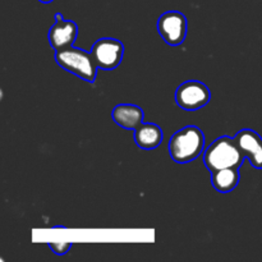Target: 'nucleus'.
<instances>
[{
  "label": "nucleus",
  "mask_w": 262,
  "mask_h": 262,
  "mask_svg": "<svg viewBox=\"0 0 262 262\" xmlns=\"http://www.w3.org/2000/svg\"><path fill=\"white\" fill-rule=\"evenodd\" d=\"M135 141L142 150H154L163 141V130L154 123H142L135 129Z\"/></svg>",
  "instance_id": "9d476101"
},
{
  "label": "nucleus",
  "mask_w": 262,
  "mask_h": 262,
  "mask_svg": "<svg viewBox=\"0 0 262 262\" xmlns=\"http://www.w3.org/2000/svg\"><path fill=\"white\" fill-rule=\"evenodd\" d=\"M211 183L216 191L229 193L239 183V171L237 168H225L212 171Z\"/></svg>",
  "instance_id": "9b49d317"
},
{
  "label": "nucleus",
  "mask_w": 262,
  "mask_h": 262,
  "mask_svg": "<svg viewBox=\"0 0 262 262\" xmlns=\"http://www.w3.org/2000/svg\"><path fill=\"white\" fill-rule=\"evenodd\" d=\"M158 30L168 45H181L187 36V18L177 10L164 13L159 18Z\"/></svg>",
  "instance_id": "39448f33"
},
{
  "label": "nucleus",
  "mask_w": 262,
  "mask_h": 262,
  "mask_svg": "<svg viewBox=\"0 0 262 262\" xmlns=\"http://www.w3.org/2000/svg\"><path fill=\"white\" fill-rule=\"evenodd\" d=\"M91 54L100 69L112 71L122 61L124 45L115 38H101L94 43Z\"/></svg>",
  "instance_id": "423d86ee"
},
{
  "label": "nucleus",
  "mask_w": 262,
  "mask_h": 262,
  "mask_svg": "<svg viewBox=\"0 0 262 262\" xmlns=\"http://www.w3.org/2000/svg\"><path fill=\"white\" fill-rule=\"evenodd\" d=\"M211 99L209 87L199 81H187L177 89L176 101L179 107L188 112L199 110Z\"/></svg>",
  "instance_id": "20e7f679"
},
{
  "label": "nucleus",
  "mask_w": 262,
  "mask_h": 262,
  "mask_svg": "<svg viewBox=\"0 0 262 262\" xmlns=\"http://www.w3.org/2000/svg\"><path fill=\"white\" fill-rule=\"evenodd\" d=\"M205 146V136L196 125H188L174 133L169 142V152L176 163L186 164L201 155Z\"/></svg>",
  "instance_id": "f257e3e1"
},
{
  "label": "nucleus",
  "mask_w": 262,
  "mask_h": 262,
  "mask_svg": "<svg viewBox=\"0 0 262 262\" xmlns=\"http://www.w3.org/2000/svg\"><path fill=\"white\" fill-rule=\"evenodd\" d=\"M55 60L61 68L73 73L78 78L87 82H94L96 78L99 67L91 53H86L81 49L72 46V48L56 51Z\"/></svg>",
  "instance_id": "7ed1b4c3"
},
{
  "label": "nucleus",
  "mask_w": 262,
  "mask_h": 262,
  "mask_svg": "<svg viewBox=\"0 0 262 262\" xmlns=\"http://www.w3.org/2000/svg\"><path fill=\"white\" fill-rule=\"evenodd\" d=\"M245 158L250 160L251 165L256 169H262V138L252 129H242L234 137Z\"/></svg>",
  "instance_id": "6e6552de"
},
{
  "label": "nucleus",
  "mask_w": 262,
  "mask_h": 262,
  "mask_svg": "<svg viewBox=\"0 0 262 262\" xmlns=\"http://www.w3.org/2000/svg\"><path fill=\"white\" fill-rule=\"evenodd\" d=\"M113 120L124 129L133 130L142 124L145 113L140 106L133 104H120L113 109Z\"/></svg>",
  "instance_id": "1a4fd4ad"
},
{
  "label": "nucleus",
  "mask_w": 262,
  "mask_h": 262,
  "mask_svg": "<svg viewBox=\"0 0 262 262\" xmlns=\"http://www.w3.org/2000/svg\"><path fill=\"white\" fill-rule=\"evenodd\" d=\"M55 25L49 31V42L55 51L72 48L77 38L78 27L72 20H64L63 14L56 13Z\"/></svg>",
  "instance_id": "0eeeda50"
},
{
  "label": "nucleus",
  "mask_w": 262,
  "mask_h": 262,
  "mask_svg": "<svg viewBox=\"0 0 262 262\" xmlns=\"http://www.w3.org/2000/svg\"><path fill=\"white\" fill-rule=\"evenodd\" d=\"M38 2H41V3H45V4H48V3H51V2H54V0H38Z\"/></svg>",
  "instance_id": "ddd939ff"
},
{
  "label": "nucleus",
  "mask_w": 262,
  "mask_h": 262,
  "mask_svg": "<svg viewBox=\"0 0 262 262\" xmlns=\"http://www.w3.org/2000/svg\"><path fill=\"white\" fill-rule=\"evenodd\" d=\"M245 156L241 152L239 147L235 143L234 138L228 136L215 140L205 151L204 163L210 171L219 170L225 168H237L243 164Z\"/></svg>",
  "instance_id": "f03ea898"
},
{
  "label": "nucleus",
  "mask_w": 262,
  "mask_h": 262,
  "mask_svg": "<svg viewBox=\"0 0 262 262\" xmlns=\"http://www.w3.org/2000/svg\"><path fill=\"white\" fill-rule=\"evenodd\" d=\"M49 247L56 253V255H66L67 252L69 251V248L72 247V243H66V242H61V243H49Z\"/></svg>",
  "instance_id": "f8f14e48"
}]
</instances>
